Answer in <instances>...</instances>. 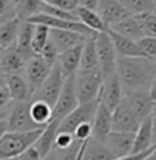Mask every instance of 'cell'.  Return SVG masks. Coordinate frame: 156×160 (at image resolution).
Here are the masks:
<instances>
[{"mask_svg": "<svg viewBox=\"0 0 156 160\" xmlns=\"http://www.w3.org/2000/svg\"><path fill=\"white\" fill-rule=\"evenodd\" d=\"M151 116H152V134H153V145L152 147L156 149V105L153 107V111H152Z\"/></svg>", "mask_w": 156, "mask_h": 160, "instance_id": "42", "label": "cell"}, {"mask_svg": "<svg viewBox=\"0 0 156 160\" xmlns=\"http://www.w3.org/2000/svg\"><path fill=\"white\" fill-rule=\"evenodd\" d=\"M148 90H149L151 97L156 101V74H155L153 79H152V82H151V85H149V88H148Z\"/></svg>", "mask_w": 156, "mask_h": 160, "instance_id": "44", "label": "cell"}, {"mask_svg": "<svg viewBox=\"0 0 156 160\" xmlns=\"http://www.w3.org/2000/svg\"><path fill=\"white\" fill-rule=\"evenodd\" d=\"M125 96L140 121H143L152 114L155 107V100L151 97L148 89H136L129 93H125Z\"/></svg>", "mask_w": 156, "mask_h": 160, "instance_id": "14", "label": "cell"}, {"mask_svg": "<svg viewBox=\"0 0 156 160\" xmlns=\"http://www.w3.org/2000/svg\"><path fill=\"white\" fill-rule=\"evenodd\" d=\"M99 3H100V0H78V7H84V8H89V10H95V11H97Z\"/></svg>", "mask_w": 156, "mask_h": 160, "instance_id": "41", "label": "cell"}, {"mask_svg": "<svg viewBox=\"0 0 156 160\" xmlns=\"http://www.w3.org/2000/svg\"><path fill=\"white\" fill-rule=\"evenodd\" d=\"M82 48H84V42L59 53L58 64L60 66L62 71H63V74L66 78L70 77V75H75L77 71L79 70V62H81Z\"/></svg>", "mask_w": 156, "mask_h": 160, "instance_id": "22", "label": "cell"}, {"mask_svg": "<svg viewBox=\"0 0 156 160\" xmlns=\"http://www.w3.org/2000/svg\"><path fill=\"white\" fill-rule=\"evenodd\" d=\"M64 81H66V77H64L63 71H62L59 64L55 63L52 66V68H51V72L48 77H47V79L43 82V85L38 88L37 92L33 94V99L44 100L48 104L52 105V108H53L62 89H63Z\"/></svg>", "mask_w": 156, "mask_h": 160, "instance_id": "6", "label": "cell"}, {"mask_svg": "<svg viewBox=\"0 0 156 160\" xmlns=\"http://www.w3.org/2000/svg\"><path fill=\"white\" fill-rule=\"evenodd\" d=\"M33 29L34 23L29 22V21H22L19 28V33H18L17 38V49L19 51V53L23 56L25 60H29L30 58H33L36 53L33 48H32V37H33Z\"/></svg>", "mask_w": 156, "mask_h": 160, "instance_id": "24", "label": "cell"}, {"mask_svg": "<svg viewBox=\"0 0 156 160\" xmlns=\"http://www.w3.org/2000/svg\"><path fill=\"white\" fill-rule=\"evenodd\" d=\"M137 42H138V47H140V49L143 51L144 56L156 60V37L144 36V37L140 38Z\"/></svg>", "mask_w": 156, "mask_h": 160, "instance_id": "35", "label": "cell"}, {"mask_svg": "<svg viewBox=\"0 0 156 160\" xmlns=\"http://www.w3.org/2000/svg\"><path fill=\"white\" fill-rule=\"evenodd\" d=\"M18 2H19V0H13V3H14V4H17Z\"/></svg>", "mask_w": 156, "mask_h": 160, "instance_id": "48", "label": "cell"}, {"mask_svg": "<svg viewBox=\"0 0 156 160\" xmlns=\"http://www.w3.org/2000/svg\"><path fill=\"white\" fill-rule=\"evenodd\" d=\"M123 96H125V92H123L121 78H119L117 71L104 78L99 96L101 103H104L112 111L119 104V101L123 99Z\"/></svg>", "mask_w": 156, "mask_h": 160, "instance_id": "13", "label": "cell"}, {"mask_svg": "<svg viewBox=\"0 0 156 160\" xmlns=\"http://www.w3.org/2000/svg\"><path fill=\"white\" fill-rule=\"evenodd\" d=\"M99 101H100V99L88 101V103H79L77 107L70 112V114L66 115L63 119H62V122L59 125V130H58V132L73 133L75 130V127L79 126L81 123L92 122L93 118H95Z\"/></svg>", "mask_w": 156, "mask_h": 160, "instance_id": "8", "label": "cell"}, {"mask_svg": "<svg viewBox=\"0 0 156 160\" xmlns=\"http://www.w3.org/2000/svg\"><path fill=\"white\" fill-rule=\"evenodd\" d=\"M79 104L77 93H75V81H74V75L66 78L63 85V89L58 97L55 105L52 110V118L51 119H59L62 122V119L66 115H68L70 112L74 110L75 107Z\"/></svg>", "mask_w": 156, "mask_h": 160, "instance_id": "10", "label": "cell"}, {"mask_svg": "<svg viewBox=\"0 0 156 160\" xmlns=\"http://www.w3.org/2000/svg\"><path fill=\"white\" fill-rule=\"evenodd\" d=\"M43 129H36L30 130V132H11V130H8L0 138V160H17V158L25 149L37 141Z\"/></svg>", "mask_w": 156, "mask_h": 160, "instance_id": "2", "label": "cell"}, {"mask_svg": "<svg viewBox=\"0 0 156 160\" xmlns=\"http://www.w3.org/2000/svg\"><path fill=\"white\" fill-rule=\"evenodd\" d=\"M140 123L141 121L138 119V116L133 111L126 96H123L119 104L112 110V130L136 133Z\"/></svg>", "mask_w": 156, "mask_h": 160, "instance_id": "9", "label": "cell"}, {"mask_svg": "<svg viewBox=\"0 0 156 160\" xmlns=\"http://www.w3.org/2000/svg\"><path fill=\"white\" fill-rule=\"evenodd\" d=\"M11 96H10V92L7 89L6 85L0 86V111H3L4 108L11 103Z\"/></svg>", "mask_w": 156, "mask_h": 160, "instance_id": "40", "label": "cell"}, {"mask_svg": "<svg viewBox=\"0 0 156 160\" xmlns=\"http://www.w3.org/2000/svg\"><path fill=\"white\" fill-rule=\"evenodd\" d=\"M153 159H156V156H155V158H153Z\"/></svg>", "mask_w": 156, "mask_h": 160, "instance_id": "50", "label": "cell"}, {"mask_svg": "<svg viewBox=\"0 0 156 160\" xmlns=\"http://www.w3.org/2000/svg\"><path fill=\"white\" fill-rule=\"evenodd\" d=\"M26 60L17 49V45L14 44L6 49L0 51V67L7 74H14V72H22Z\"/></svg>", "mask_w": 156, "mask_h": 160, "instance_id": "20", "label": "cell"}, {"mask_svg": "<svg viewBox=\"0 0 156 160\" xmlns=\"http://www.w3.org/2000/svg\"><path fill=\"white\" fill-rule=\"evenodd\" d=\"M6 86H7V89H8L11 100L14 103H18V101H29L33 99L32 89L22 72L7 74L6 75Z\"/></svg>", "mask_w": 156, "mask_h": 160, "instance_id": "16", "label": "cell"}, {"mask_svg": "<svg viewBox=\"0 0 156 160\" xmlns=\"http://www.w3.org/2000/svg\"><path fill=\"white\" fill-rule=\"evenodd\" d=\"M59 49L56 48V45L53 44L52 40H48V42L45 44V47L43 48V51L38 53L40 56L44 59L49 66H53L55 63H58V59H59Z\"/></svg>", "mask_w": 156, "mask_h": 160, "instance_id": "34", "label": "cell"}, {"mask_svg": "<svg viewBox=\"0 0 156 160\" xmlns=\"http://www.w3.org/2000/svg\"><path fill=\"white\" fill-rule=\"evenodd\" d=\"M43 0H19L15 4V17L21 21H28L43 11Z\"/></svg>", "mask_w": 156, "mask_h": 160, "instance_id": "30", "label": "cell"}, {"mask_svg": "<svg viewBox=\"0 0 156 160\" xmlns=\"http://www.w3.org/2000/svg\"><path fill=\"white\" fill-rule=\"evenodd\" d=\"M52 105L41 99H33L30 101V115L36 123L45 126L52 118Z\"/></svg>", "mask_w": 156, "mask_h": 160, "instance_id": "29", "label": "cell"}, {"mask_svg": "<svg viewBox=\"0 0 156 160\" xmlns=\"http://www.w3.org/2000/svg\"><path fill=\"white\" fill-rule=\"evenodd\" d=\"M79 159H88V160H112L115 156L111 153V151L107 148V145L103 141L97 140L95 137H89L84 141L81 149V156Z\"/></svg>", "mask_w": 156, "mask_h": 160, "instance_id": "19", "label": "cell"}, {"mask_svg": "<svg viewBox=\"0 0 156 160\" xmlns=\"http://www.w3.org/2000/svg\"><path fill=\"white\" fill-rule=\"evenodd\" d=\"M134 136L136 133L132 132H118L112 130L108 134L104 144L111 151V153L115 156V159H126L132 152Z\"/></svg>", "mask_w": 156, "mask_h": 160, "instance_id": "12", "label": "cell"}, {"mask_svg": "<svg viewBox=\"0 0 156 160\" xmlns=\"http://www.w3.org/2000/svg\"><path fill=\"white\" fill-rule=\"evenodd\" d=\"M49 38L53 41V44L56 45L59 52H64V51L70 49L73 47L85 42V40L88 37L75 30L49 28Z\"/></svg>", "mask_w": 156, "mask_h": 160, "instance_id": "17", "label": "cell"}, {"mask_svg": "<svg viewBox=\"0 0 156 160\" xmlns=\"http://www.w3.org/2000/svg\"><path fill=\"white\" fill-rule=\"evenodd\" d=\"M3 85H6V72L0 67V86H3Z\"/></svg>", "mask_w": 156, "mask_h": 160, "instance_id": "45", "label": "cell"}, {"mask_svg": "<svg viewBox=\"0 0 156 160\" xmlns=\"http://www.w3.org/2000/svg\"><path fill=\"white\" fill-rule=\"evenodd\" d=\"M117 72L125 93L148 89L156 74V60L147 56H118Z\"/></svg>", "mask_w": 156, "mask_h": 160, "instance_id": "1", "label": "cell"}, {"mask_svg": "<svg viewBox=\"0 0 156 160\" xmlns=\"http://www.w3.org/2000/svg\"><path fill=\"white\" fill-rule=\"evenodd\" d=\"M18 159H23V160H38V159H43L41 158V155H40V152H38V149L36 148V145H30V147H28L25 151L21 153L19 156L17 158Z\"/></svg>", "mask_w": 156, "mask_h": 160, "instance_id": "39", "label": "cell"}, {"mask_svg": "<svg viewBox=\"0 0 156 160\" xmlns=\"http://www.w3.org/2000/svg\"><path fill=\"white\" fill-rule=\"evenodd\" d=\"M92 70H100L99 68V59H97L96 44H95V36L88 37L85 40L78 71H92Z\"/></svg>", "mask_w": 156, "mask_h": 160, "instance_id": "26", "label": "cell"}, {"mask_svg": "<svg viewBox=\"0 0 156 160\" xmlns=\"http://www.w3.org/2000/svg\"><path fill=\"white\" fill-rule=\"evenodd\" d=\"M155 105H156V101H155Z\"/></svg>", "mask_w": 156, "mask_h": 160, "instance_id": "51", "label": "cell"}, {"mask_svg": "<svg viewBox=\"0 0 156 160\" xmlns=\"http://www.w3.org/2000/svg\"><path fill=\"white\" fill-rule=\"evenodd\" d=\"M97 12L103 18L107 28H111L112 25L132 15L129 10L121 3V0H100Z\"/></svg>", "mask_w": 156, "mask_h": 160, "instance_id": "15", "label": "cell"}, {"mask_svg": "<svg viewBox=\"0 0 156 160\" xmlns=\"http://www.w3.org/2000/svg\"><path fill=\"white\" fill-rule=\"evenodd\" d=\"M8 132V122H7V116L0 118V138Z\"/></svg>", "mask_w": 156, "mask_h": 160, "instance_id": "43", "label": "cell"}, {"mask_svg": "<svg viewBox=\"0 0 156 160\" xmlns=\"http://www.w3.org/2000/svg\"><path fill=\"white\" fill-rule=\"evenodd\" d=\"M15 17V4L13 0H0V23Z\"/></svg>", "mask_w": 156, "mask_h": 160, "instance_id": "36", "label": "cell"}, {"mask_svg": "<svg viewBox=\"0 0 156 160\" xmlns=\"http://www.w3.org/2000/svg\"><path fill=\"white\" fill-rule=\"evenodd\" d=\"M21 23L22 21L18 17L10 18L0 23V51L8 48L17 42Z\"/></svg>", "mask_w": 156, "mask_h": 160, "instance_id": "25", "label": "cell"}, {"mask_svg": "<svg viewBox=\"0 0 156 160\" xmlns=\"http://www.w3.org/2000/svg\"><path fill=\"white\" fill-rule=\"evenodd\" d=\"M92 133H93L92 122L81 123V125L75 127V130L73 132V134H74V138L81 140V141H85V140H88L89 137H92Z\"/></svg>", "mask_w": 156, "mask_h": 160, "instance_id": "38", "label": "cell"}, {"mask_svg": "<svg viewBox=\"0 0 156 160\" xmlns=\"http://www.w3.org/2000/svg\"><path fill=\"white\" fill-rule=\"evenodd\" d=\"M108 29H112V30L118 32L119 34L126 36V37L136 40V41H138L140 38L144 37L143 30H141L140 25H138V22H137V19H136L134 15H129L128 18L119 21L118 23L112 25V26L108 28Z\"/></svg>", "mask_w": 156, "mask_h": 160, "instance_id": "27", "label": "cell"}, {"mask_svg": "<svg viewBox=\"0 0 156 160\" xmlns=\"http://www.w3.org/2000/svg\"><path fill=\"white\" fill-rule=\"evenodd\" d=\"M155 12H156V8H155Z\"/></svg>", "mask_w": 156, "mask_h": 160, "instance_id": "49", "label": "cell"}, {"mask_svg": "<svg viewBox=\"0 0 156 160\" xmlns=\"http://www.w3.org/2000/svg\"><path fill=\"white\" fill-rule=\"evenodd\" d=\"M152 145H153V134H152V116L149 115L141 121L134 136L132 152L126 159H149L152 155Z\"/></svg>", "mask_w": 156, "mask_h": 160, "instance_id": "7", "label": "cell"}, {"mask_svg": "<svg viewBox=\"0 0 156 160\" xmlns=\"http://www.w3.org/2000/svg\"><path fill=\"white\" fill-rule=\"evenodd\" d=\"M8 111H10V110H6V111H0V118H3V116H7V115H8Z\"/></svg>", "mask_w": 156, "mask_h": 160, "instance_id": "46", "label": "cell"}, {"mask_svg": "<svg viewBox=\"0 0 156 160\" xmlns=\"http://www.w3.org/2000/svg\"><path fill=\"white\" fill-rule=\"evenodd\" d=\"M134 17H136L144 36L156 37V12L155 11L136 14Z\"/></svg>", "mask_w": 156, "mask_h": 160, "instance_id": "32", "label": "cell"}, {"mask_svg": "<svg viewBox=\"0 0 156 160\" xmlns=\"http://www.w3.org/2000/svg\"><path fill=\"white\" fill-rule=\"evenodd\" d=\"M49 40V26L43 23H34L33 37H32V48L34 53L38 55Z\"/></svg>", "mask_w": 156, "mask_h": 160, "instance_id": "31", "label": "cell"}, {"mask_svg": "<svg viewBox=\"0 0 156 160\" xmlns=\"http://www.w3.org/2000/svg\"><path fill=\"white\" fill-rule=\"evenodd\" d=\"M74 81L75 93L79 103H88V101L99 99L101 85L104 81L100 70L77 71V74L74 75Z\"/></svg>", "mask_w": 156, "mask_h": 160, "instance_id": "3", "label": "cell"}, {"mask_svg": "<svg viewBox=\"0 0 156 160\" xmlns=\"http://www.w3.org/2000/svg\"><path fill=\"white\" fill-rule=\"evenodd\" d=\"M51 68H52V66H49L40 55H34L33 58L26 60L25 67L22 70V74H23V77L26 78V81L29 83V86H30L33 94L37 92L38 88L43 85V82H44L47 77L49 75Z\"/></svg>", "mask_w": 156, "mask_h": 160, "instance_id": "11", "label": "cell"}, {"mask_svg": "<svg viewBox=\"0 0 156 160\" xmlns=\"http://www.w3.org/2000/svg\"><path fill=\"white\" fill-rule=\"evenodd\" d=\"M75 15L78 17V21H81L85 26L90 28L95 32H106L107 30V25L104 23L103 18L100 17V14L95 11V10H89L84 8V7H77L75 10Z\"/></svg>", "mask_w": 156, "mask_h": 160, "instance_id": "28", "label": "cell"}, {"mask_svg": "<svg viewBox=\"0 0 156 160\" xmlns=\"http://www.w3.org/2000/svg\"><path fill=\"white\" fill-rule=\"evenodd\" d=\"M30 101H18L11 107L7 115L8 130L11 132H30L36 129H43L41 126L33 121L30 115Z\"/></svg>", "mask_w": 156, "mask_h": 160, "instance_id": "5", "label": "cell"}, {"mask_svg": "<svg viewBox=\"0 0 156 160\" xmlns=\"http://www.w3.org/2000/svg\"><path fill=\"white\" fill-rule=\"evenodd\" d=\"M92 137L103 141V142L106 141L108 134L112 132V111L101 101H99V105H97L95 118L92 121Z\"/></svg>", "mask_w": 156, "mask_h": 160, "instance_id": "18", "label": "cell"}, {"mask_svg": "<svg viewBox=\"0 0 156 160\" xmlns=\"http://www.w3.org/2000/svg\"><path fill=\"white\" fill-rule=\"evenodd\" d=\"M155 3H156V0H155Z\"/></svg>", "mask_w": 156, "mask_h": 160, "instance_id": "52", "label": "cell"}, {"mask_svg": "<svg viewBox=\"0 0 156 160\" xmlns=\"http://www.w3.org/2000/svg\"><path fill=\"white\" fill-rule=\"evenodd\" d=\"M59 125H60L59 119H51V121L45 125L44 129H43V132L40 134V137L37 138V141L34 142L36 148L38 149V152H40V155H41L43 159H47V156L49 155V152L53 149L55 137L58 134V130H59Z\"/></svg>", "mask_w": 156, "mask_h": 160, "instance_id": "21", "label": "cell"}, {"mask_svg": "<svg viewBox=\"0 0 156 160\" xmlns=\"http://www.w3.org/2000/svg\"><path fill=\"white\" fill-rule=\"evenodd\" d=\"M121 3L129 10V12L132 15L143 14V12H151V11H155L156 8L155 0H121Z\"/></svg>", "mask_w": 156, "mask_h": 160, "instance_id": "33", "label": "cell"}, {"mask_svg": "<svg viewBox=\"0 0 156 160\" xmlns=\"http://www.w3.org/2000/svg\"><path fill=\"white\" fill-rule=\"evenodd\" d=\"M155 156H156V149H155V152H153V153H152V156H151V159H153V158H155Z\"/></svg>", "mask_w": 156, "mask_h": 160, "instance_id": "47", "label": "cell"}, {"mask_svg": "<svg viewBox=\"0 0 156 160\" xmlns=\"http://www.w3.org/2000/svg\"><path fill=\"white\" fill-rule=\"evenodd\" d=\"M95 44L97 51V59H99V68L103 77L106 78L117 71L118 52L107 30L99 32L95 36Z\"/></svg>", "mask_w": 156, "mask_h": 160, "instance_id": "4", "label": "cell"}, {"mask_svg": "<svg viewBox=\"0 0 156 160\" xmlns=\"http://www.w3.org/2000/svg\"><path fill=\"white\" fill-rule=\"evenodd\" d=\"M107 32L112 38V42L115 45L118 56H144L143 51L140 49L138 42L136 40H132L126 37V36L119 34L118 32L112 30V29H107Z\"/></svg>", "mask_w": 156, "mask_h": 160, "instance_id": "23", "label": "cell"}, {"mask_svg": "<svg viewBox=\"0 0 156 160\" xmlns=\"http://www.w3.org/2000/svg\"><path fill=\"white\" fill-rule=\"evenodd\" d=\"M74 134L68 133V132H58L55 137V145L53 148L56 149H66L74 142Z\"/></svg>", "mask_w": 156, "mask_h": 160, "instance_id": "37", "label": "cell"}]
</instances>
